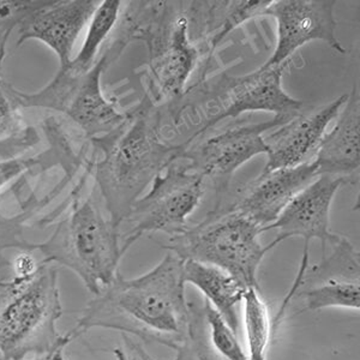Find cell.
I'll list each match as a JSON object with an SVG mask.
<instances>
[{
	"label": "cell",
	"mask_w": 360,
	"mask_h": 360,
	"mask_svg": "<svg viewBox=\"0 0 360 360\" xmlns=\"http://www.w3.org/2000/svg\"><path fill=\"white\" fill-rule=\"evenodd\" d=\"M183 268L184 261L168 252L155 268L139 278H125L118 273L90 300L71 330L72 335L105 328L176 349L188 329Z\"/></svg>",
	"instance_id": "obj_1"
},
{
	"label": "cell",
	"mask_w": 360,
	"mask_h": 360,
	"mask_svg": "<svg viewBox=\"0 0 360 360\" xmlns=\"http://www.w3.org/2000/svg\"><path fill=\"white\" fill-rule=\"evenodd\" d=\"M161 112L144 94L127 122L107 135L90 139L91 176L103 200L106 213L115 225H123L132 205L184 152L181 144H167L160 137Z\"/></svg>",
	"instance_id": "obj_2"
},
{
	"label": "cell",
	"mask_w": 360,
	"mask_h": 360,
	"mask_svg": "<svg viewBox=\"0 0 360 360\" xmlns=\"http://www.w3.org/2000/svg\"><path fill=\"white\" fill-rule=\"evenodd\" d=\"M91 168L93 158L64 205L40 220V226L47 227L59 219L51 237L45 242L33 243L32 250L44 256L42 261L72 270L86 288L96 295L118 275L119 262L127 250L120 227L106 217L93 193L86 198L81 196L91 176Z\"/></svg>",
	"instance_id": "obj_3"
},
{
	"label": "cell",
	"mask_w": 360,
	"mask_h": 360,
	"mask_svg": "<svg viewBox=\"0 0 360 360\" xmlns=\"http://www.w3.org/2000/svg\"><path fill=\"white\" fill-rule=\"evenodd\" d=\"M123 10L130 40H141L149 51L147 81L153 103H173L184 88L205 53L190 23L185 1H131Z\"/></svg>",
	"instance_id": "obj_4"
},
{
	"label": "cell",
	"mask_w": 360,
	"mask_h": 360,
	"mask_svg": "<svg viewBox=\"0 0 360 360\" xmlns=\"http://www.w3.org/2000/svg\"><path fill=\"white\" fill-rule=\"evenodd\" d=\"M288 64L290 62L269 68L261 66L244 76L221 72L184 90L180 98L171 103L173 123L178 125L188 110L203 115L201 127L184 143H191L222 120L237 118L245 112H270L286 118L299 115L303 110V101L292 98L283 88V72Z\"/></svg>",
	"instance_id": "obj_5"
},
{
	"label": "cell",
	"mask_w": 360,
	"mask_h": 360,
	"mask_svg": "<svg viewBox=\"0 0 360 360\" xmlns=\"http://www.w3.org/2000/svg\"><path fill=\"white\" fill-rule=\"evenodd\" d=\"M58 266L41 261L30 276L0 280V356L25 360L47 352L60 341L63 315Z\"/></svg>",
	"instance_id": "obj_6"
},
{
	"label": "cell",
	"mask_w": 360,
	"mask_h": 360,
	"mask_svg": "<svg viewBox=\"0 0 360 360\" xmlns=\"http://www.w3.org/2000/svg\"><path fill=\"white\" fill-rule=\"evenodd\" d=\"M262 229L229 208L214 207L203 221L169 238L164 248L183 261H196L225 270L246 288L259 291L257 273L266 252L275 245L259 242Z\"/></svg>",
	"instance_id": "obj_7"
},
{
	"label": "cell",
	"mask_w": 360,
	"mask_h": 360,
	"mask_svg": "<svg viewBox=\"0 0 360 360\" xmlns=\"http://www.w3.org/2000/svg\"><path fill=\"white\" fill-rule=\"evenodd\" d=\"M111 64L106 54L101 53L86 74L77 76L59 69L54 77L35 93H25L8 82L6 89L21 110L41 108L62 113L89 142L122 127L131 112L124 111L118 98H106L103 91L101 79Z\"/></svg>",
	"instance_id": "obj_8"
},
{
	"label": "cell",
	"mask_w": 360,
	"mask_h": 360,
	"mask_svg": "<svg viewBox=\"0 0 360 360\" xmlns=\"http://www.w3.org/2000/svg\"><path fill=\"white\" fill-rule=\"evenodd\" d=\"M205 191L203 176L190 169L185 161L176 160L153 180L148 193L132 205L124 221L131 226L122 236L124 249L127 251L146 233L161 232L169 237L183 233Z\"/></svg>",
	"instance_id": "obj_9"
},
{
	"label": "cell",
	"mask_w": 360,
	"mask_h": 360,
	"mask_svg": "<svg viewBox=\"0 0 360 360\" xmlns=\"http://www.w3.org/2000/svg\"><path fill=\"white\" fill-rule=\"evenodd\" d=\"M291 119L274 115L266 122L232 127L201 142L183 143L184 152L180 160L185 161L193 172L203 176L205 183L207 180L212 183L217 191L214 207H217L221 205L238 168L256 155L266 154L263 135Z\"/></svg>",
	"instance_id": "obj_10"
},
{
	"label": "cell",
	"mask_w": 360,
	"mask_h": 360,
	"mask_svg": "<svg viewBox=\"0 0 360 360\" xmlns=\"http://www.w3.org/2000/svg\"><path fill=\"white\" fill-rule=\"evenodd\" d=\"M330 246L332 252L311 268H307L309 258L303 257L287 299L299 295L310 311L332 307L359 310V252L341 236Z\"/></svg>",
	"instance_id": "obj_11"
},
{
	"label": "cell",
	"mask_w": 360,
	"mask_h": 360,
	"mask_svg": "<svg viewBox=\"0 0 360 360\" xmlns=\"http://www.w3.org/2000/svg\"><path fill=\"white\" fill-rule=\"evenodd\" d=\"M335 0H271L264 16L278 25V41L263 68L290 62L297 49L309 42L323 41L340 54L347 51L338 40Z\"/></svg>",
	"instance_id": "obj_12"
},
{
	"label": "cell",
	"mask_w": 360,
	"mask_h": 360,
	"mask_svg": "<svg viewBox=\"0 0 360 360\" xmlns=\"http://www.w3.org/2000/svg\"><path fill=\"white\" fill-rule=\"evenodd\" d=\"M342 185L353 183L342 176L321 174L297 193L278 219L266 226L263 232L276 229V238L271 242L275 246L288 238L302 237L304 250L307 251L312 239H319L326 254V245H330L339 237L330 231V208L335 193Z\"/></svg>",
	"instance_id": "obj_13"
},
{
	"label": "cell",
	"mask_w": 360,
	"mask_h": 360,
	"mask_svg": "<svg viewBox=\"0 0 360 360\" xmlns=\"http://www.w3.org/2000/svg\"><path fill=\"white\" fill-rule=\"evenodd\" d=\"M98 5V0L45 1L17 25V46L29 40L42 42L57 56L59 69L66 68L74 58L78 37Z\"/></svg>",
	"instance_id": "obj_14"
},
{
	"label": "cell",
	"mask_w": 360,
	"mask_h": 360,
	"mask_svg": "<svg viewBox=\"0 0 360 360\" xmlns=\"http://www.w3.org/2000/svg\"><path fill=\"white\" fill-rule=\"evenodd\" d=\"M346 100L347 95H341L315 111H302L270 135L263 136L268 160L262 173L311 162L328 125L338 117Z\"/></svg>",
	"instance_id": "obj_15"
},
{
	"label": "cell",
	"mask_w": 360,
	"mask_h": 360,
	"mask_svg": "<svg viewBox=\"0 0 360 360\" xmlns=\"http://www.w3.org/2000/svg\"><path fill=\"white\" fill-rule=\"evenodd\" d=\"M317 176V168L312 161L297 167L261 173L242 188L229 207L256 222L263 233V229L278 219L293 197Z\"/></svg>",
	"instance_id": "obj_16"
},
{
	"label": "cell",
	"mask_w": 360,
	"mask_h": 360,
	"mask_svg": "<svg viewBox=\"0 0 360 360\" xmlns=\"http://www.w3.org/2000/svg\"><path fill=\"white\" fill-rule=\"evenodd\" d=\"M188 305V329L173 360L248 359L237 334L207 299Z\"/></svg>",
	"instance_id": "obj_17"
},
{
	"label": "cell",
	"mask_w": 360,
	"mask_h": 360,
	"mask_svg": "<svg viewBox=\"0 0 360 360\" xmlns=\"http://www.w3.org/2000/svg\"><path fill=\"white\" fill-rule=\"evenodd\" d=\"M335 127L323 136L312 162L317 174L342 176L356 184L360 165V100L358 86L338 115Z\"/></svg>",
	"instance_id": "obj_18"
},
{
	"label": "cell",
	"mask_w": 360,
	"mask_h": 360,
	"mask_svg": "<svg viewBox=\"0 0 360 360\" xmlns=\"http://www.w3.org/2000/svg\"><path fill=\"white\" fill-rule=\"evenodd\" d=\"M183 275L185 283L196 287L237 334L239 329L237 307L249 288L225 270L196 261H184Z\"/></svg>",
	"instance_id": "obj_19"
},
{
	"label": "cell",
	"mask_w": 360,
	"mask_h": 360,
	"mask_svg": "<svg viewBox=\"0 0 360 360\" xmlns=\"http://www.w3.org/2000/svg\"><path fill=\"white\" fill-rule=\"evenodd\" d=\"M123 3L119 0H103L90 18L86 28V37L77 56L72 58L65 69L70 74L79 75L88 72L98 60L100 49L106 44L108 37L118 23Z\"/></svg>",
	"instance_id": "obj_20"
},
{
	"label": "cell",
	"mask_w": 360,
	"mask_h": 360,
	"mask_svg": "<svg viewBox=\"0 0 360 360\" xmlns=\"http://www.w3.org/2000/svg\"><path fill=\"white\" fill-rule=\"evenodd\" d=\"M40 142L37 130L22 117L21 108L13 103L0 78V159H15Z\"/></svg>",
	"instance_id": "obj_21"
},
{
	"label": "cell",
	"mask_w": 360,
	"mask_h": 360,
	"mask_svg": "<svg viewBox=\"0 0 360 360\" xmlns=\"http://www.w3.org/2000/svg\"><path fill=\"white\" fill-rule=\"evenodd\" d=\"M243 304L250 356H266L273 332L268 307L256 288L246 290Z\"/></svg>",
	"instance_id": "obj_22"
},
{
	"label": "cell",
	"mask_w": 360,
	"mask_h": 360,
	"mask_svg": "<svg viewBox=\"0 0 360 360\" xmlns=\"http://www.w3.org/2000/svg\"><path fill=\"white\" fill-rule=\"evenodd\" d=\"M47 205H49V201H42L27 208H21V213L15 215H6L0 210V269L11 266V261L6 257L8 250L33 251V243L25 238L27 224Z\"/></svg>",
	"instance_id": "obj_23"
},
{
	"label": "cell",
	"mask_w": 360,
	"mask_h": 360,
	"mask_svg": "<svg viewBox=\"0 0 360 360\" xmlns=\"http://www.w3.org/2000/svg\"><path fill=\"white\" fill-rule=\"evenodd\" d=\"M45 1H29V0H0V23H18L28 13L40 8Z\"/></svg>",
	"instance_id": "obj_24"
},
{
	"label": "cell",
	"mask_w": 360,
	"mask_h": 360,
	"mask_svg": "<svg viewBox=\"0 0 360 360\" xmlns=\"http://www.w3.org/2000/svg\"><path fill=\"white\" fill-rule=\"evenodd\" d=\"M122 339L123 345L112 349L115 360H156L150 354H148L144 348L139 342H136L131 336L123 334Z\"/></svg>",
	"instance_id": "obj_25"
},
{
	"label": "cell",
	"mask_w": 360,
	"mask_h": 360,
	"mask_svg": "<svg viewBox=\"0 0 360 360\" xmlns=\"http://www.w3.org/2000/svg\"><path fill=\"white\" fill-rule=\"evenodd\" d=\"M74 339L72 333L69 332L62 336L60 341L54 347L51 348L47 352L34 356L33 359L30 360H64V349Z\"/></svg>",
	"instance_id": "obj_26"
},
{
	"label": "cell",
	"mask_w": 360,
	"mask_h": 360,
	"mask_svg": "<svg viewBox=\"0 0 360 360\" xmlns=\"http://www.w3.org/2000/svg\"><path fill=\"white\" fill-rule=\"evenodd\" d=\"M17 25H13V23H0V39L10 37V34L13 33Z\"/></svg>",
	"instance_id": "obj_27"
},
{
	"label": "cell",
	"mask_w": 360,
	"mask_h": 360,
	"mask_svg": "<svg viewBox=\"0 0 360 360\" xmlns=\"http://www.w3.org/2000/svg\"><path fill=\"white\" fill-rule=\"evenodd\" d=\"M246 360H266V356H250Z\"/></svg>",
	"instance_id": "obj_28"
},
{
	"label": "cell",
	"mask_w": 360,
	"mask_h": 360,
	"mask_svg": "<svg viewBox=\"0 0 360 360\" xmlns=\"http://www.w3.org/2000/svg\"><path fill=\"white\" fill-rule=\"evenodd\" d=\"M0 360H3V359H1V356H0Z\"/></svg>",
	"instance_id": "obj_29"
}]
</instances>
